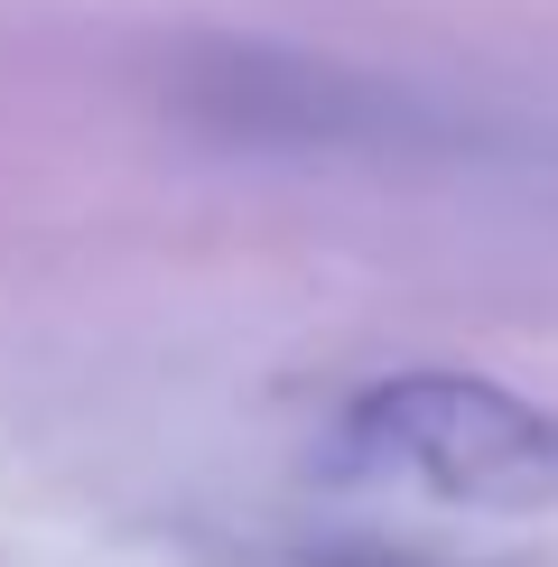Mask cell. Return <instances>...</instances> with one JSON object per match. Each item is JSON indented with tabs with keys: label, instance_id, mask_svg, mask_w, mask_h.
<instances>
[{
	"label": "cell",
	"instance_id": "1",
	"mask_svg": "<svg viewBox=\"0 0 558 567\" xmlns=\"http://www.w3.org/2000/svg\"><path fill=\"white\" fill-rule=\"evenodd\" d=\"M335 465L465 512H558V410L484 372H401L335 419Z\"/></svg>",
	"mask_w": 558,
	"mask_h": 567
}]
</instances>
